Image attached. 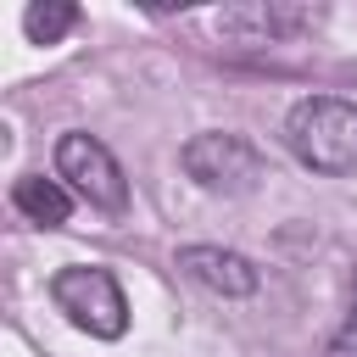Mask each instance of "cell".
I'll list each match as a JSON object with an SVG mask.
<instances>
[{"label": "cell", "instance_id": "cell-1", "mask_svg": "<svg viewBox=\"0 0 357 357\" xmlns=\"http://www.w3.org/2000/svg\"><path fill=\"white\" fill-rule=\"evenodd\" d=\"M284 145L301 167H312L324 178L357 173V100H340V95L296 100L284 117Z\"/></svg>", "mask_w": 357, "mask_h": 357}, {"label": "cell", "instance_id": "cell-2", "mask_svg": "<svg viewBox=\"0 0 357 357\" xmlns=\"http://www.w3.org/2000/svg\"><path fill=\"white\" fill-rule=\"evenodd\" d=\"M50 301L95 340H117L128 329V301H123V284L112 279V268H61L50 279Z\"/></svg>", "mask_w": 357, "mask_h": 357}, {"label": "cell", "instance_id": "cell-3", "mask_svg": "<svg viewBox=\"0 0 357 357\" xmlns=\"http://www.w3.org/2000/svg\"><path fill=\"white\" fill-rule=\"evenodd\" d=\"M184 173L201 184V190H218V195H245L262 184V151L245 139V134H195L184 145Z\"/></svg>", "mask_w": 357, "mask_h": 357}, {"label": "cell", "instance_id": "cell-4", "mask_svg": "<svg viewBox=\"0 0 357 357\" xmlns=\"http://www.w3.org/2000/svg\"><path fill=\"white\" fill-rule=\"evenodd\" d=\"M56 173H61L89 206H100V212H123V206H128V178H123L117 156H112L95 134H84V128H73V134L56 139Z\"/></svg>", "mask_w": 357, "mask_h": 357}, {"label": "cell", "instance_id": "cell-5", "mask_svg": "<svg viewBox=\"0 0 357 357\" xmlns=\"http://www.w3.org/2000/svg\"><path fill=\"white\" fill-rule=\"evenodd\" d=\"M318 22H324L318 6H245V11H223L218 33H234L245 45H284V39H296Z\"/></svg>", "mask_w": 357, "mask_h": 357}, {"label": "cell", "instance_id": "cell-6", "mask_svg": "<svg viewBox=\"0 0 357 357\" xmlns=\"http://www.w3.org/2000/svg\"><path fill=\"white\" fill-rule=\"evenodd\" d=\"M178 268H184L201 290H212V296H251V290L262 284L257 262L240 257V251H229V245H184V251H178Z\"/></svg>", "mask_w": 357, "mask_h": 357}, {"label": "cell", "instance_id": "cell-7", "mask_svg": "<svg viewBox=\"0 0 357 357\" xmlns=\"http://www.w3.org/2000/svg\"><path fill=\"white\" fill-rule=\"evenodd\" d=\"M11 206H17L28 223H39V229H61V223H67V212H73V195H67V184L28 173V178H17V184H11Z\"/></svg>", "mask_w": 357, "mask_h": 357}, {"label": "cell", "instance_id": "cell-8", "mask_svg": "<svg viewBox=\"0 0 357 357\" xmlns=\"http://www.w3.org/2000/svg\"><path fill=\"white\" fill-rule=\"evenodd\" d=\"M73 28H78V6H67V0H45V6H28L22 11V33L33 45H56Z\"/></svg>", "mask_w": 357, "mask_h": 357}, {"label": "cell", "instance_id": "cell-9", "mask_svg": "<svg viewBox=\"0 0 357 357\" xmlns=\"http://www.w3.org/2000/svg\"><path fill=\"white\" fill-rule=\"evenodd\" d=\"M324 357H357V307H351V318L329 335V351Z\"/></svg>", "mask_w": 357, "mask_h": 357}, {"label": "cell", "instance_id": "cell-10", "mask_svg": "<svg viewBox=\"0 0 357 357\" xmlns=\"http://www.w3.org/2000/svg\"><path fill=\"white\" fill-rule=\"evenodd\" d=\"M351 307H357V279H351Z\"/></svg>", "mask_w": 357, "mask_h": 357}]
</instances>
